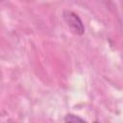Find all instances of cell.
Segmentation results:
<instances>
[{"label": "cell", "instance_id": "1", "mask_svg": "<svg viewBox=\"0 0 123 123\" xmlns=\"http://www.w3.org/2000/svg\"><path fill=\"white\" fill-rule=\"evenodd\" d=\"M63 19L71 29V31L77 35H83L85 28L80 17L72 11H64L63 12Z\"/></svg>", "mask_w": 123, "mask_h": 123}, {"label": "cell", "instance_id": "2", "mask_svg": "<svg viewBox=\"0 0 123 123\" xmlns=\"http://www.w3.org/2000/svg\"><path fill=\"white\" fill-rule=\"evenodd\" d=\"M64 122H85V120L74 114H67L64 117Z\"/></svg>", "mask_w": 123, "mask_h": 123}]
</instances>
